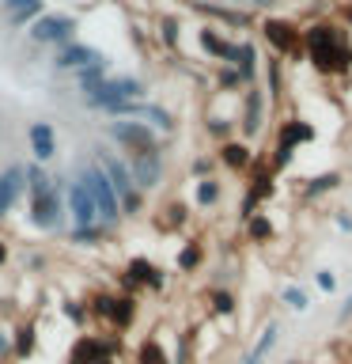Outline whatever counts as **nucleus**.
I'll return each instance as SVG.
<instances>
[{
    "instance_id": "obj_1",
    "label": "nucleus",
    "mask_w": 352,
    "mask_h": 364,
    "mask_svg": "<svg viewBox=\"0 0 352 364\" xmlns=\"http://www.w3.org/2000/svg\"><path fill=\"white\" fill-rule=\"evenodd\" d=\"M307 50H311V61L322 68V73H345L352 65L348 42L341 38L334 27H311L307 31Z\"/></svg>"
},
{
    "instance_id": "obj_2",
    "label": "nucleus",
    "mask_w": 352,
    "mask_h": 364,
    "mask_svg": "<svg viewBox=\"0 0 352 364\" xmlns=\"http://www.w3.org/2000/svg\"><path fill=\"white\" fill-rule=\"evenodd\" d=\"M79 182H84V190L91 193V201H95V213L102 216V220H106V224L118 220V193H114V186L106 182V175H102V171H95V167H87Z\"/></svg>"
},
{
    "instance_id": "obj_3",
    "label": "nucleus",
    "mask_w": 352,
    "mask_h": 364,
    "mask_svg": "<svg viewBox=\"0 0 352 364\" xmlns=\"http://www.w3.org/2000/svg\"><path fill=\"white\" fill-rule=\"evenodd\" d=\"M136 95H141V84H136L133 76H121V80H102L99 87H91L87 102H91V107L110 110V107H118V102H133Z\"/></svg>"
},
{
    "instance_id": "obj_4",
    "label": "nucleus",
    "mask_w": 352,
    "mask_h": 364,
    "mask_svg": "<svg viewBox=\"0 0 352 364\" xmlns=\"http://www.w3.org/2000/svg\"><path fill=\"white\" fill-rule=\"evenodd\" d=\"M102 171H106V182L114 186V193L118 198H125V205H136V198H133V178H129V167L121 164V159H114V156H102Z\"/></svg>"
},
{
    "instance_id": "obj_5",
    "label": "nucleus",
    "mask_w": 352,
    "mask_h": 364,
    "mask_svg": "<svg viewBox=\"0 0 352 364\" xmlns=\"http://www.w3.org/2000/svg\"><path fill=\"white\" fill-rule=\"evenodd\" d=\"M72 27H76V23L68 16H42L31 27V38L34 42H61V38H68V31H72Z\"/></svg>"
},
{
    "instance_id": "obj_6",
    "label": "nucleus",
    "mask_w": 352,
    "mask_h": 364,
    "mask_svg": "<svg viewBox=\"0 0 352 364\" xmlns=\"http://www.w3.org/2000/svg\"><path fill=\"white\" fill-rule=\"evenodd\" d=\"M110 133L118 136L121 144H129V148H141V152H155V136L148 133L144 125H136V122H133V125H129V122H118Z\"/></svg>"
},
{
    "instance_id": "obj_7",
    "label": "nucleus",
    "mask_w": 352,
    "mask_h": 364,
    "mask_svg": "<svg viewBox=\"0 0 352 364\" xmlns=\"http://www.w3.org/2000/svg\"><path fill=\"white\" fill-rule=\"evenodd\" d=\"M68 201H72V216H76V224L79 228H87L91 220H95V201H91V193L84 190V182H72L68 186Z\"/></svg>"
},
{
    "instance_id": "obj_8",
    "label": "nucleus",
    "mask_w": 352,
    "mask_h": 364,
    "mask_svg": "<svg viewBox=\"0 0 352 364\" xmlns=\"http://www.w3.org/2000/svg\"><path fill=\"white\" fill-rule=\"evenodd\" d=\"M311 136H314L311 125L288 122V125H284V133H280V152H277V164H288V159H292V144H295V141H311Z\"/></svg>"
},
{
    "instance_id": "obj_9",
    "label": "nucleus",
    "mask_w": 352,
    "mask_h": 364,
    "mask_svg": "<svg viewBox=\"0 0 352 364\" xmlns=\"http://www.w3.org/2000/svg\"><path fill=\"white\" fill-rule=\"evenodd\" d=\"M23 167H8L4 175H0V213H8L11 209V201L19 198V190H23Z\"/></svg>"
},
{
    "instance_id": "obj_10",
    "label": "nucleus",
    "mask_w": 352,
    "mask_h": 364,
    "mask_svg": "<svg viewBox=\"0 0 352 364\" xmlns=\"http://www.w3.org/2000/svg\"><path fill=\"white\" fill-rule=\"evenodd\" d=\"M129 178H136L141 186H155L159 182V156L155 152H141V159H133Z\"/></svg>"
},
{
    "instance_id": "obj_11",
    "label": "nucleus",
    "mask_w": 352,
    "mask_h": 364,
    "mask_svg": "<svg viewBox=\"0 0 352 364\" xmlns=\"http://www.w3.org/2000/svg\"><path fill=\"white\" fill-rule=\"evenodd\" d=\"M57 213H61V205H57V190L50 186V193L34 198V224H38V228H53Z\"/></svg>"
},
{
    "instance_id": "obj_12",
    "label": "nucleus",
    "mask_w": 352,
    "mask_h": 364,
    "mask_svg": "<svg viewBox=\"0 0 352 364\" xmlns=\"http://www.w3.org/2000/svg\"><path fill=\"white\" fill-rule=\"evenodd\" d=\"M102 57L95 50H87V46H68V50L57 57V65L61 68H87V65H99Z\"/></svg>"
},
{
    "instance_id": "obj_13",
    "label": "nucleus",
    "mask_w": 352,
    "mask_h": 364,
    "mask_svg": "<svg viewBox=\"0 0 352 364\" xmlns=\"http://www.w3.org/2000/svg\"><path fill=\"white\" fill-rule=\"evenodd\" d=\"M265 34H269V42L277 46V50H295V46H299V34H295L288 23H280V19H269Z\"/></svg>"
},
{
    "instance_id": "obj_14",
    "label": "nucleus",
    "mask_w": 352,
    "mask_h": 364,
    "mask_svg": "<svg viewBox=\"0 0 352 364\" xmlns=\"http://www.w3.org/2000/svg\"><path fill=\"white\" fill-rule=\"evenodd\" d=\"M99 357H106V346L95 341V338H79L76 349H72V357H68V364H95Z\"/></svg>"
},
{
    "instance_id": "obj_15",
    "label": "nucleus",
    "mask_w": 352,
    "mask_h": 364,
    "mask_svg": "<svg viewBox=\"0 0 352 364\" xmlns=\"http://www.w3.org/2000/svg\"><path fill=\"white\" fill-rule=\"evenodd\" d=\"M95 311H99V315H110L118 326H129V318H133V300H95Z\"/></svg>"
},
{
    "instance_id": "obj_16",
    "label": "nucleus",
    "mask_w": 352,
    "mask_h": 364,
    "mask_svg": "<svg viewBox=\"0 0 352 364\" xmlns=\"http://www.w3.org/2000/svg\"><path fill=\"white\" fill-rule=\"evenodd\" d=\"M31 144H34V156H38V159H50L53 156V129H50V125H34V129H31Z\"/></svg>"
},
{
    "instance_id": "obj_17",
    "label": "nucleus",
    "mask_w": 352,
    "mask_h": 364,
    "mask_svg": "<svg viewBox=\"0 0 352 364\" xmlns=\"http://www.w3.org/2000/svg\"><path fill=\"white\" fill-rule=\"evenodd\" d=\"M133 281H148L152 289H159V284H163V273H155L144 258H136L133 266H129V284H133Z\"/></svg>"
},
{
    "instance_id": "obj_18",
    "label": "nucleus",
    "mask_w": 352,
    "mask_h": 364,
    "mask_svg": "<svg viewBox=\"0 0 352 364\" xmlns=\"http://www.w3.org/2000/svg\"><path fill=\"white\" fill-rule=\"evenodd\" d=\"M243 129L246 133H258L261 129V95H258V91H250V99H246V122H243Z\"/></svg>"
},
{
    "instance_id": "obj_19",
    "label": "nucleus",
    "mask_w": 352,
    "mask_h": 364,
    "mask_svg": "<svg viewBox=\"0 0 352 364\" xmlns=\"http://www.w3.org/2000/svg\"><path fill=\"white\" fill-rule=\"evenodd\" d=\"M201 42H204V50H209V53L224 57V61H235V50H238V46H227V42H220L212 31H204V34H201Z\"/></svg>"
},
{
    "instance_id": "obj_20",
    "label": "nucleus",
    "mask_w": 352,
    "mask_h": 364,
    "mask_svg": "<svg viewBox=\"0 0 352 364\" xmlns=\"http://www.w3.org/2000/svg\"><path fill=\"white\" fill-rule=\"evenodd\" d=\"M273 346H277V326H269L265 334H261V341H258V349L250 353V357H246L243 364H261V360H265V353H269Z\"/></svg>"
},
{
    "instance_id": "obj_21",
    "label": "nucleus",
    "mask_w": 352,
    "mask_h": 364,
    "mask_svg": "<svg viewBox=\"0 0 352 364\" xmlns=\"http://www.w3.org/2000/svg\"><path fill=\"white\" fill-rule=\"evenodd\" d=\"M235 65H238V80L254 76V46H238V50H235Z\"/></svg>"
},
{
    "instance_id": "obj_22",
    "label": "nucleus",
    "mask_w": 352,
    "mask_h": 364,
    "mask_svg": "<svg viewBox=\"0 0 352 364\" xmlns=\"http://www.w3.org/2000/svg\"><path fill=\"white\" fill-rule=\"evenodd\" d=\"M8 11L11 19H27L34 11H42V0H8Z\"/></svg>"
},
{
    "instance_id": "obj_23",
    "label": "nucleus",
    "mask_w": 352,
    "mask_h": 364,
    "mask_svg": "<svg viewBox=\"0 0 352 364\" xmlns=\"http://www.w3.org/2000/svg\"><path fill=\"white\" fill-rule=\"evenodd\" d=\"M102 73H106V61H99V65H87V68H79V84H84L87 91H91V87H99V84H102Z\"/></svg>"
},
{
    "instance_id": "obj_24",
    "label": "nucleus",
    "mask_w": 352,
    "mask_h": 364,
    "mask_svg": "<svg viewBox=\"0 0 352 364\" xmlns=\"http://www.w3.org/2000/svg\"><path fill=\"white\" fill-rule=\"evenodd\" d=\"M141 364H167L159 341H144V346H141Z\"/></svg>"
},
{
    "instance_id": "obj_25",
    "label": "nucleus",
    "mask_w": 352,
    "mask_h": 364,
    "mask_svg": "<svg viewBox=\"0 0 352 364\" xmlns=\"http://www.w3.org/2000/svg\"><path fill=\"white\" fill-rule=\"evenodd\" d=\"M224 159H227L231 167H243L250 156H246V148H243V144H227V148H224Z\"/></svg>"
},
{
    "instance_id": "obj_26",
    "label": "nucleus",
    "mask_w": 352,
    "mask_h": 364,
    "mask_svg": "<svg viewBox=\"0 0 352 364\" xmlns=\"http://www.w3.org/2000/svg\"><path fill=\"white\" fill-rule=\"evenodd\" d=\"M337 182H341L337 175H318V178L311 182V186H307V193H311V198H314V193H322V190H334Z\"/></svg>"
},
{
    "instance_id": "obj_27",
    "label": "nucleus",
    "mask_w": 352,
    "mask_h": 364,
    "mask_svg": "<svg viewBox=\"0 0 352 364\" xmlns=\"http://www.w3.org/2000/svg\"><path fill=\"white\" fill-rule=\"evenodd\" d=\"M216 198H220V186H216V182H201V190H197V201H201V205H212Z\"/></svg>"
},
{
    "instance_id": "obj_28",
    "label": "nucleus",
    "mask_w": 352,
    "mask_h": 364,
    "mask_svg": "<svg viewBox=\"0 0 352 364\" xmlns=\"http://www.w3.org/2000/svg\"><path fill=\"white\" fill-rule=\"evenodd\" d=\"M34 349V330L27 326V330H19V341H16V353L19 357H27V353Z\"/></svg>"
},
{
    "instance_id": "obj_29",
    "label": "nucleus",
    "mask_w": 352,
    "mask_h": 364,
    "mask_svg": "<svg viewBox=\"0 0 352 364\" xmlns=\"http://www.w3.org/2000/svg\"><path fill=\"white\" fill-rule=\"evenodd\" d=\"M284 304L295 307V311H303V307H307V296H303L299 289H284Z\"/></svg>"
},
{
    "instance_id": "obj_30",
    "label": "nucleus",
    "mask_w": 352,
    "mask_h": 364,
    "mask_svg": "<svg viewBox=\"0 0 352 364\" xmlns=\"http://www.w3.org/2000/svg\"><path fill=\"white\" fill-rule=\"evenodd\" d=\"M178 266H182V269H193V266H197V247H186V250H182Z\"/></svg>"
},
{
    "instance_id": "obj_31",
    "label": "nucleus",
    "mask_w": 352,
    "mask_h": 364,
    "mask_svg": "<svg viewBox=\"0 0 352 364\" xmlns=\"http://www.w3.org/2000/svg\"><path fill=\"white\" fill-rule=\"evenodd\" d=\"M216 311H220V315H227V311H231V307H235V300H231V296H227V292H216Z\"/></svg>"
},
{
    "instance_id": "obj_32",
    "label": "nucleus",
    "mask_w": 352,
    "mask_h": 364,
    "mask_svg": "<svg viewBox=\"0 0 352 364\" xmlns=\"http://www.w3.org/2000/svg\"><path fill=\"white\" fill-rule=\"evenodd\" d=\"M250 232H254L258 239H265V235L273 232V228H269V220H261V216H258V220H254V224H250Z\"/></svg>"
},
{
    "instance_id": "obj_33",
    "label": "nucleus",
    "mask_w": 352,
    "mask_h": 364,
    "mask_svg": "<svg viewBox=\"0 0 352 364\" xmlns=\"http://www.w3.org/2000/svg\"><path fill=\"white\" fill-rule=\"evenodd\" d=\"M163 38H167V42H175V19H167V23H163Z\"/></svg>"
},
{
    "instance_id": "obj_34",
    "label": "nucleus",
    "mask_w": 352,
    "mask_h": 364,
    "mask_svg": "<svg viewBox=\"0 0 352 364\" xmlns=\"http://www.w3.org/2000/svg\"><path fill=\"white\" fill-rule=\"evenodd\" d=\"M348 315H352V296L345 300V307H341V318H348Z\"/></svg>"
},
{
    "instance_id": "obj_35",
    "label": "nucleus",
    "mask_w": 352,
    "mask_h": 364,
    "mask_svg": "<svg viewBox=\"0 0 352 364\" xmlns=\"http://www.w3.org/2000/svg\"><path fill=\"white\" fill-rule=\"evenodd\" d=\"M0 353H8V338H0Z\"/></svg>"
},
{
    "instance_id": "obj_36",
    "label": "nucleus",
    "mask_w": 352,
    "mask_h": 364,
    "mask_svg": "<svg viewBox=\"0 0 352 364\" xmlns=\"http://www.w3.org/2000/svg\"><path fill=\"white\" fill-rule=\"evenodd\" d=\"M95 364H114V360H110V357H99V360H95Z\"/></svg>"
},
{
    "instance_id": "obj_37",
    "label": "nucleus",
    "mask_w": 352,
    "mask_h": 364,
    "mask_svg": "<svg viewBox=\"0 0 352 364\" xmlns=\"http://www.w3.org/2000/svg\"><path fill=\"white\" fill-rule=\"evenodd\" d=\"M254 4H273V0H254Z\"/></svg>"
},
{
    "instance_id": "obj_38",
    "label": "nucleus",
    "mask_w": 352,
    "mask_h": 364,
    "mask_svg": "<svg viewBox=\"0 0 352 364\" xmlns=\"http://www.w3.org/2000/svg\"><path fill=\"white\" fill-rule=\"evenodd\" d=\"M0 262H4V247H0Z\"/></svg>"
},
{
    "instance_id": "obj_39",
    "label": "nucleus",
    "mask_w": 352,
    "mask_h": 364,
    "mask_svg": "<svg viewBox=\"0 0 352 364\" xmlns=\"http://www.w3.org/2000/svg\"><path fill=\"white\" fill-rule=\"evenodd\" d=\"M348 23H352V8H348Z\"/></svg>"
},
{
    "instance_id": "obj_40",
    "label": "nucleus",
    "mask_w": 352,
    "mask_h": 364,
    "mask_svg": "<svg viewBox=\"0 0 352 364\" xmlns=\"http://www.w3.org/2000/svg\"><path fill=\"white\" fill-rule=\"evenodd\" d=\"M288 364H295V360H288Z\"/></svg>"
}]
</instances>
